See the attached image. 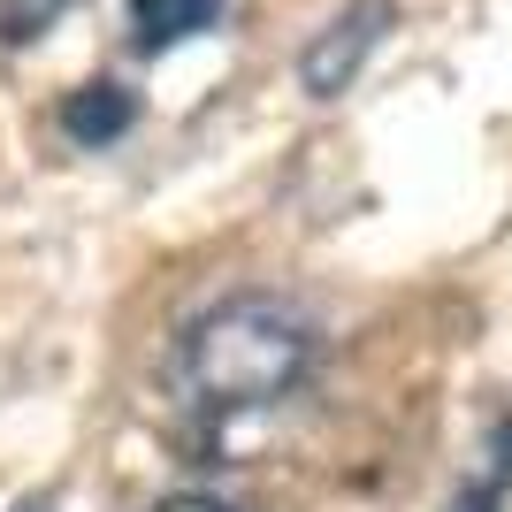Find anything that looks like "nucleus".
Segmentation results:
<instances>
[{
  "label": "nucleus",
  "instance_id": "4",
  "mask_svg": "<svg viewBox=\"0 0 512 512\" xmlns=\"http://www.w3.org/2000/svg\"><path fill=\"white\" fill-rule=\"evenodd\" d=\"M130 115H138V100H130L115 77H92V85H77L62 100V138H77V146H115L130 130Z\"/></svg>",
  "mask_w": 512,
  "mask_h": 512
},
{
  "label": "nucleus",
  "instance_id": "7",
  "mask_svg": "<svg viewBox=\"0 0 512 512\" xmlns=\"http://www.w3.org/2000/svg\"><path fill=\"white\" fill-rule=\"evenodd\" d=\"M153 512H230L222 497H169V505H153Z\"/></svg>",
  "mask_w": 512,
  "mask_h": 512
},
{
  "label": "nucleus",
  "instance_id": "1",
  "mask_svg": "<svg viewBox=\"0 0 512 512\" xmlns=\"http://www.w3.org/2000/svg\"><path fill=\"white\" fill-rule=\"evenodd\" d=\"M314 375H321V337L299 306L260 299V291L222 299L169 352L176 436L199 459H237L314 390Z\"/></svg>",
  "mask_w": 512,
  "mask_h": 512
},
{
  "label": "nucleus",
  "instance_id": "8",
  "mask_svg": "<svg viewBox=\"0 0 512 512\" xmlns=\"http://www.w3.org/2000/svg\"><path fill=\"white\" fill-rule=\"evenodd\" d=\"M16 512H54V505H46V497H23V505Z\"/></svg>",
  "mask_w": 512,
  "mask_h": 512
},
{
  "label": "nucleus",
  "instance_id": "5",
  "mask_svg": "<svg viewBox=\"0 0 512 512\" xmlns=\"http://www.w3.org/2000/svg\"><path fill=\"white\" fill-rule=\"evenodd\" d=\"M505 490H512V421L490 428V467L467 474V490L451 497V512H505Z\"/></svg>",
  "mask_w": 512,
  "mask_h": 512
},
{
  "label": "nucleus",
  "instance_id": "2",
  "mask_svg": "<svg viewBox=\"0 0 512 512\" xmlns=\"http://www.w3.org/2000/svg\"><path fill=\"white\" fill-rule=\"evenodd\" d=\"M390 23H398V8H390V0H352V8H344V16L329 23V31H321V39L306 46V54H299L306 92H314V100L344 92L352 77H360V62L375 54V39H383Z\"/></svg>",
  "mask_w": 512,
  "mask_h": 512
},
{
  "label": "nucleus",
  "instance_id": "6",
  "mask_svg": "<svg viewBox=\"0 0 512 512\" xmlns=\"http://www.w3.org/2000/svg\"><path fill=\"white\" fill-rule=\"evenodd\" d=\"M69 8H77V0H0V39H8V46L39 39V31H54Z\"/></svg>",
  "mask_w": 512,
  "mask_h": 512
},
{
  "label": "nucleus",
  "instance_id": "3",
  "mask_svg": "<svg viewBox=\"0 0 512 512\" xmlns=\"http://www.w3.org/2000/svg\"><path fill=\"white\" fill-rule=\"evenodd\" d=\"M230 0H130V46L138 54H169V46L199 39L207 23H222Z\"/></svg>",
  "mask_w": 512,
  "mask_h": 512
}]
</instances>
